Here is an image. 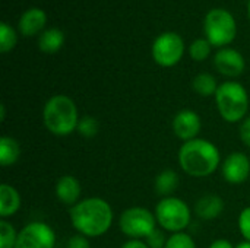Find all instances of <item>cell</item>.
I'll use <instances>...</instances> for the list:
<instances>
[{"label":"cell","instance_id":"6da1fadb","mask_svg":"<svg viewBox=\"0 0 250 248\" xmlns=\"http://www.w3.org/2000/svg\"><path fill=\"white\" fill-rule=\"evenodd\" d=\"M72 227L86 238H98L108 232L113 225V209L101 197H86L69 210Z\"/></svg>","mask_w":250,"mask_h":248},{"label":"cell","instance_id":"7a4b0ae2","mask_svg":"<svg viewBox=\"0 0 250 248\" xmlns=\"http://www.w3.org/2000/svg\"><path fill=\"white\" fill-rule=\"evenodd\" d=\"M177 158L183 172L193 178L208 177L221 167V153L218 148L202 137L185 142L179 149Z\"/></svg>","mask_w":250,"mask_h":248},{"label":"cell","instance_id":"3957f363","mask_svg":"<svg viewBox=\"0 0 250 248\" xmlns=\"http://www.w3.org/2000/svg\"><path fill=\"white\" fill-rule=\"evenodd\" d=\"M79 113L75 101L63 94L53 95L42 108L44 127L54 136L64 137L76 132L79 124Z\"/></svg>","mask_w":250,"mask_h":248},{"label":"cell","instance_id":"277c9868","mask_svg":"<svg viewBox=\"0 0 250 248\" xmlns=\"http://www.w3.org/2000/svg\"><path fill=\"white\" fill-rule=\"evenodd\" d=\"M215 104L218 114L227 123H242L248 117L249 95L246 88L236 80H227L218 86Z\"/></svg>","mask_w":250,"mask_h":248},{"label":"cell","instance_id":"5b68a950","mask_svg":"<svg viewBox=\"0 0 250 248\" xmlns=\"http://www.w3.org/2000/svg\"><path fill=\"white\" fill-rule=\"evenodd\" d=\"M154 215L158 227L170 234L185 232L192 219V212L188 203L176 196L163 197L157 203Z\"/></svg>","mask_w":250,"mask_h":248},{"label":"cell","instance_id":"8992f818","mask_svg":"<svg viewBox=\"0 0 250 248\" xmlns=\"http://www.w3.org/2000/svg\"><path fill=\"white\" fill-rule=\"evenodd\" d=\"M204 29L211 45L224 47L236 38L237 23L231 12L223 7H214L205 15Z\"/></svg>","mask_w":250,"mask_h":248},{"label":"cell","instance_id":"52a82bcc","mask_svg":"<svg viewBox=\"0 0 250 248\" xmlns=\"http://www.w3.org/2000/svg\"><path fill=\"white\" fill-rule=\"evenodd\" d=\"M154 212L142 206L125 209L119 218V228L129 240H145L157 227Z\"/></svg>","mask_w":250,"mask_h":248},{"label":"cell","instance_id":"ba28073f","mask_svg":"<svg viewBox=\"0 0 250 248\" xmlns=\"http://www.w3.org/2000/svg\"><path fill=\"white\" fill-rule=\"evenodd\" d=\"M152 57L155 63L163 67H171L180 61L185 53V41L183 38L173 31H167L160 34L151 47Z\"/></svg>","mask_w":250,"mask_h":248},{"label":"cell","instance_id":"9c48e42d","mask_svg":"<svg viewBox=\"0 0 250 248\" xmlns=\"http://www.w3.org/2000/svg\"><path fill=\"white\" fill-rule=\"evenodd\" d=\"M56 232L45 222L35 221L18 231L15 248H54Z\"/></svg>","mask_w":250,"mask_h":248},{"label":"cell","instance_id":"30bf717a","mask_svg":"<svg viewBox=\"0 0 250 248\" xmlns=\"http://www.w3.org/2000/svg\"><path fill=\"white\" fill-rule=\"evenodd\" d=\"M223 178L229 184H243L250 175V159L243 152H231L221 164Z\"/></svg>","mask_w":250,"mask_h":248},{"label":"cell","instance_id":"8fae6325","mask_svg":"<svg viewBox=\"0 0 250 248\" xmlns=\"http://www.w3.org/2000/svg\"><path fill=\"white\" fill-rule=\"evenodd\" d=\"M202 129V121L198 113L193 110H182L179 111L171 121V130L177 139L183 143L198 139Z\"/></svg>","mask_w":250,"mask_h":248},{"label":"cell","instance_id":"7c38bea8","mask_svg":"<svg viewBox=\"0 0 250 248\" xmlns=\"http://www.w3.org/2000/svg\"><path fill=\"white\" fill-rule=\"evenodd\" d=\"M214 64L217 70L227 77H236L242 75L246 67L243 54L239 50L230 47H223L215 53Z\"/></svg>","mask_w":250,"mask_h":248},{"label":"cell","instance_id":"4fadbf2b","mask_svg":"<svg viewBox=\"0 0 250 248\" xmlns=\"http://www.w3.org/2000/svg\"><path fill=\"white\" fill-rule=\"evenodd\" d=\"M54 193L59 202L72 208L78 202H81V196H82L81 181L73 175H63L57 180Z\"/></svg>","mask_w":250,"mask_h":248},{"label":"cell","instance_id":"5bb4252c","mask_svg":"<svg viewBox=\"0 0 250 248\" xmlns=\"http://www.w3.org/2000/svg\"><path fill=\"white\" fill-rule=\"evenodd\" d=\"M47 23V13L40 7L26 9L19 18V31L22 35L31 37L44 31Z\"/></svg>","mask_w":250,"mask_h":248},{"label":"cell","instance_id":"9a60e30c","mask_svg":"<svg viewBox=\"0 0 250 248\" xmlns=\"http://www.w3.org/2000/svg\"><path fill=\"white\" fill-rule=\"evenodd\" d=\"M224 210V200L217 194H205L195 205V213L202 221H212Z\"/></svg>","mask_w":250,"mask_h":248},{"label":"cell","instance_id":"2e32d148","mask_svg":"<svg viewBox=\"0 0 250 248\" xmlns=\"http://www.w3.org/2000/svg\"><path fill=\"white\" fill-rule=\"evenodd\" d=\"M21 209V194L19 191L7 184H0V218L7 219L16 215V212Z\"/></svg>","mask_w":250,"mask_h":248},{"label":"cell","instance_id":"e0dca14e","mask_svg":"<svg viewBox=\"0 0 250 248\" xmlns=\"http://www.w3.org/2000/svg\"><path fill=\"white\" fill-rule=\"evenodd\" d=\"M64 44V34L59 28H47L38 37V47L42 53L53 54Z\"/></svg>","mask_w":250,"mask_h":248},{"label":"cell","instance_id":"ac0fdd59","mask_svg":"<svg viewBox=\"0 0 250 248\" xmlns=\"http://www.w3.org/2000/svg\"><path fill=\"white\" fill-rule=\"evenodd\" d=\"M21 158V146L16 139L12 136H1L0 137V165L1 167H12Z\"/></svg>","mask_w":250,"mask_h":248},{"label":"cell","instance_id":"d6986e66","mask_svg":"<svg viewBox=\"0 0 250 248\" xmlns=\"http://www.w3.org/2000/svg\"><path fill=\"white\" fill-rule=\"evenodd\" d=\"M179 174L173 170H163L155 177V191L161 197H170L179 187Z\"/></svg>","mask_w":250,"mask_h":248},{"label":"cell","instance_id":"ffe728a7","mask_svg":"<svg viewBox=\"0 0 250 248\" xmlns=\"http://www.w3.org/2000/svg\"><path fill=\"white\" fill-rule=\"evenodd\" d=\"M192 86H193V91L204 96V98H208V96H215L217 94V89H218V83L215 80V77L211 75V73H199L193 77V82H192Z\"/></svg>","mask_w":250,"mask_h":248},{"label":"cell","instance_id":"44dd1931","mask_svg":"<svg viewBox=\"0 0 250 248\" xmlns=\"http://www.w3.org/2000/svg\"><path fill=\"white\" fill-rule=\"evenodd\" d=\"M16 240L18 231L15 227L6 219H0V248H15Z\"/></svg>","mask_w":250,"mask_h":248},{"label":"cell","instance_id":"7402d4cb","mask_svg":"<svg viewBox=\"0 0 250 248\" xmlns=\"http://www.w3.org/2000/svg\"><path fill=\"white\" fill-rule=\"evenodd\" d=\"M189 54L196 61H204L211 54V42L207 38H196L189 45Z\"/></svg>","mask_w":250,"mask_h":248},{"label":"cell","instance_id":"603a6c76","mask_svg":"<svg viewBox=\"0 0 250 248\" xmlns=\"http://www.w3.org/2000/svg\"><path fill=\"white\" fill-rule=\"evenodd\" d=\"M18 41V35L16 31L6 22L0 23V51L1 53H7L10 51Z\"/></svg>","mask_w":250,"mask_h":248},{"label":"cell","instance_id":"cb8c5ba5","mask_svg":"<svg viewBox=\"0 0 250 248\" xmlns=\"http://www.w3.org/2000/svg\"><path fill=\"white\" fill-rule=\"evenodd\" d=\"M76 132H78L82 137L91 139V137H94V136L98 134V132H100V123H98L97 118H94V117H91V115H83V117H81V120H79V124H78Z\"/></svg>","mask_w":250,"mask_h":248},{"label":"cell","instance_id":"d4e9b609","mask_svg":"<svg viewBox=\"0 0 250 248\" xmlns=\"http://www.w3.org/2000/svg\"><path fill=\"white\" fill-rule=\"evenodd\" d=\"M164 248H196V243L189 234L176 232L168 237L167 244Z\"/></svg>","mask_w":250,"mask_h":248},{"label":"cell","instance_id":"484cf974","mask_svg":"<svg viewBox=\"0 0 250 248\" xmlns=\"http://www.w3.org/2000/svg\"><path fill=\"white\" fill-rule=\"evenodd\" d=\"M167 240H168V237H166V231L158 227L144 241L149 248H164L167 244Z\"/></svg>","mask_w":250,"mask_h":248},{"label":"cell","instance_id":"4316f807","mask_svg":"<svg viewBox=\"0 0 250 248\" xmlns=\"http://www.w3.org/2000/svg\"><path fill=\"white\" fill-rule=\"evenodd\" d=\"M239 231L246 241H250V206L245 208L239 215Z\"/></svg>","mask_w":250,"mask_h":248},{"label":"cell","instance_id":"83f0119b","mask_svg":"<svg viewBox=\"0 0 250 248\" xmlns=\"http://www.w3.org/2000/svg\"><path fill=\"white\" fill-rule=\"evenodd\" d=\"M239 136H240L242 143H243L245 146L250 148V115H248V117L240 123Z\"/></svg>","mask_w":250,"mask_h":248},{"label":"cell","instance_id":"f1b7e54d","mask_svg":"<svg viewBox=\"0 0 250 248\" xmlns=\"http://www.w3.org/2000/svg\"><path fill=\"white\" fill-rule=\"evenodd\" d=\"M66 248H91V246H89V241H88L86 237H83L81 234H76L67 241Z\"/></svg>","mask_w":250,"mask_h":248},{"label":"cell","instance_id":"f546056e","mask_svg":"<svg viewBox=\"0 0 250 248\" xmlns=\"http://www.w3.org/2000/svg\"><path fill=\"white\" fill-rule=\"evenodd\" d=\"M122 248H149L146 246V243L144 240H129L126 241Z\"/></svg>","mask_w":250,"mask_h":248},{"label":"cell","instance_id":"4dcf8cb0","mask_svg":"<svg viewBox=\"0 0 250 248\" xmlns=\"http://www.w3.org/2000/svg\"><path fill=\"white\" fill-rule=\"evenodd\" d=\"M208 248H236V246H233L229 240H215Z\"/></svg>","mask_w":250,"mask_h":248},{"label":"cell","instance_id":"1f68e13d","mask_svg":"<svg viewBox=\"0 0 250 248\" xmlns=\"http://www.w3.org/2000/svg\"><path fill=\"white\" fill-rule=\"evenodd\" d=\"M236 248H250V241H246V240H243V241H240Z\"/></svg>","mask_w":250,"mask_h":248},{"label":"cell","instance_id":"d6a6232c","mask_svg":"<svg viewBox=\"0 0 250 248\" xmlns=\"http://www.w3.org/2000/svg\"><path fill=\"white\" fill-rule=\"evenodd\" d=\"M0 111H1V114H0V120L3 121V120H4V105H0Z\"/></svg>","mask_w":250,"mask_h":248},{"label":"cell","instance_id":"836d02e7","mask_svg":"<svg viewBox=\"0 0 250 248\" xmlns=\"http://www.w3.org/2000/svg\"><path fill=\"white\" fill-rule=\"evenodd\" d=\"M248 12H249V18H250V0H249V4H248Z\"/></svg>","mask_w":250,"mask_h":248}]
</instances>
